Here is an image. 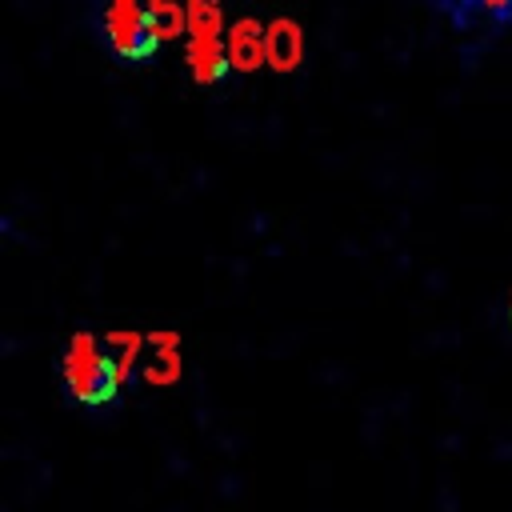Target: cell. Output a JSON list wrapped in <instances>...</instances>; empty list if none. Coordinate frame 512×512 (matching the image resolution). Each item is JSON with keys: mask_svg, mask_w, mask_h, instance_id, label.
Returning a JSON list of instances; mask_svg holds the SVG:
<instances>
[{"mask_svg": "<svg viewBox=\"0 0 512 512\" xmlns=\"http://www.w3.org/2000/svg\"><path fill=\"white\" fill-rule=\"evenodd\" d=\"M232 68V48H224V40L216 32H192L188 40V72L196 84H216L224 80V72Z\"/></svg>", "mask_w": 512, "mask_h": 512, "instance_id": "5b68a950", "label": "cell"}, {"mask_svg": "<svg viewBox=\"0 0 512 512\" xmlns=\"http://www.w3.org/2000/svg\"><path fill=\"white\" fill-rule=\"evenodd\" d=\"M184 372V360H180V332L176 328H152L148 332V360L140 368L144 384L152 388H172Z\"/></svg>", "mask_w": 512, "mask_h": 512, "instance_id": "277c9868", "label": "cell"}, {"mask_svg": "<svg viewBox=\"0 0 512 512\" xmlns=\"http://www.w3.org/2000/svg\"><path fill=\"white\" fill-rule=\"evenodd\" d=\"M460 36H504L512 32V0H424Z\"/></svg>", "mask_w": 512, "mask_h": 512, "instance_id": "3957f363", "label": "cell"}, {"mask_svg": "<svg viewBox=\"0 0 512 512\" xmlns=\"http://www.w3.org/2000/svg\"><path fill=\"white\" fill-rule=\"evenodd\" d=\"M104 348L112 352V364H116V380L124 384L136 364H140V352L148 348V332H136V328H112L104 332Z\"/></svg>", "mask_w": 512, "mask_h": 512, "instance_id": "8992f818", "label": "cell"}, {"mask_svg": "<svg viewBox=\"0 0 512 512\" xmlns=\"http://www.w3.org/2000/svg\"><path fill=\"white\" fill-rule=\"evenodd\" d=\"M508 316H512V300H508Z\"/></svg>", "mask_w": 512, "mask_h": 512, "instance_id": "52a82bcc", "label": "cell"}, {"mask_svg": "<svg viewBox=\"0 0 512 512\" xmlns=\"http://www.w3.org/2000/svg\"><path fill=\"white\" fill-rule=\"evenodd\" d=\"M60 372H64V384H68L72 400H80V404H104V400H112L116 388H120L112 352H108L104 340H96L92 332H72V336H68Z\"/></svg>", "mask_w": 512, "mask_h": 512, "instance_id": "7a4b0ae2", "label": "cell"}, {"mask_svg": "<svg viewBox=\"0 0 512 512\" xmlns=\"http://www.w3.org/2000/svg\"><path fill=\"white\" fill-rule=\"evenodd\" d=\"M96 24L108 44V52L124 64H144L156 56L160 40L168 36L152 0H100Z\"/></svg>", "mask_w": 512, "mask_h": 512, "instance_id": "6da1fadb", "label": "cell"}]
</instances>
